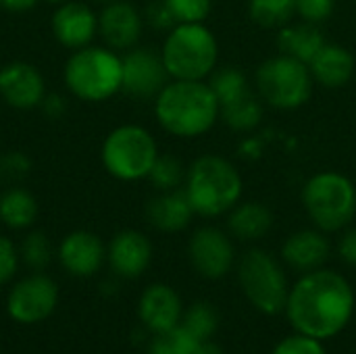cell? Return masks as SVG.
Here are the masks:
<instances>
[{
  "mask_svg": "<svg viewBox=\"0 0 356 354\" xmlns=\"http://www.w3.org/2000/svg\"><path fill=\"white\" fill-rule=\"evenodd\" d=\"M142 323L154 332V334H165L173 328L179 325L184 309L177 292L165 284H154L144 290L138 307Z\"/></svg>",
  "mask_w": 356,
  "mask_h": 354,
  "instance_id": "obj_17",
  "label": "cell"
},
{
  "mask_svg": "<svg viewBox=\"0 0 356 354\" xmlns=\"http://www.w3.org/2000/svg\"><path fill=\"white\" fill-rule=\"evenodd\" d=\"M355 311V292L336 271L315 269L305 273L290 290L286 315L298 334L327 340L338 336Z\"/></svg>",
  "mask_w": 356,
  "mask_h": 354,
  "instance_id": "obj_1",
  "label": "cell"
},
{
  "mask_svg": "<svg viewBox=\"0 0 356 354\" xmlns=\"http://www.w3.org/2000/svg\"><path fill=\"white\" fill-rule=\"evenodd\" d=\"M40 106H44V113H46L48 117L56 119V117H60L63 111H65V100H63L58 94H48V96H44V100H42Z\"/></svg>",
  "mask_w": 356,
  "mask_h": 354,
  "instance_id": "obj_39",
  "label": "cell"
},
{
  "mask_svg": "<svg viewBox=\"0 0 356 354\" xmlns=\"http://www.w3.org/2000/svg\"><path fill=\"white\" fill-rule=\"evenodd\" d=\"M184 192L200 217L229 213L242 198L244 182L234 163L219 154L198 156L186 171Z\"/></svg>",
  "mask_w": 356,
  "mask_h": 354,
  "instance_id": "obj_3",
  "label": "cell"
},
{
  "mask_svg": "<svg viewBox=\"0 0 356 354\" xmlns=\"http://www.w3.org/2000/svg\"><path fill=\"white\" fill-rule=\"evenodd\" d=\"M23 261L33 269H44L50 261V242L42 232H33L23 240L21 246Z\"/></svg>",
  "mask_w": 356,
  "mask_h": 354,
  "instance_id": "obj_32",
  "label": "cell"
},
{
  "mask_svg": "<svg viewBox=\"0 0 356 354\" xmlns=\"http://www.w3.org/2000/svg\"><path fill=\"white\" fill-rule=\"evenodd\" d=\"M336 0H296V15L313 25L327 21L334 15Z\"/></svg>",
  "mask_w": 356,
  "mask_h": 354,
  "instance_id": "obj_33",
  "label": "cell"
},
{
  "mask_svg": "<svg viewBox=\"0 0 356 354\" xmlns=\"http://www.w3.org/2000/svg\"><path fill=\"white\" fill-rule=\"evenodd\" d=\"M31 169V161L23 152H6L0 156V175L8 182L25 177Z\"/></svg>",
  "mask_w": 356,
  "mask_h": 354,
  "instance_id": "obj_35",
  "label": "cell"
},
{
  "mask_svg": "<svg viewBox=\"0 0 356 354\" xmlns=\"http://www.w3.org/2000/svg\"><path fill=\"white\" fill-rule=\"evenodd\" d=\"M194 209L184 190H169L161 196H154L146 207V217L152 227L165 234L181 232L190 225Z\"/></svg>",
  "mask_w": 356,
  "mask_h": 354,
  "instance_id": "obj_21",
  "label": "cell"
},
{
  "mask_svg": "<svg viewBox=\"0 0 356 354\" xmlns=\"http://www.w3.org/2000/svg\"><path fill=\"white\" fill-rule=\"evenodd\" d=\"M221 119L234 131H250L263 119V102L254 90L221 104Z\"/></svg>",
  "mask_w": 356,
  "mask_h": 354,
  "instance_id": "obj_25",
  "label": "cell"
},
{
  "mask_svg": "<svg viewBox=\"0 0 356 354\" xmlns=\"http://www.w3.org/2000/svg\"><path fill=\"white\" fill-rule=\"evenodd\" d=\"M198 344L200 342L188 330L177 325L165 334H156L148 354H196Z\"/></svg>",
  "mask_w": 356,
  "mask_h": 354,
  "instance_id": "obj_30",
  "label": "cell"
},
{
  "mask_svg": "<svg viewBox=\"0 0 356 354\" xmlns=\"http://www.w3.org/2000/svg\"><path fill=\"white\" fill-rule=\"evenodd\" d=\"M325 46V35L319 29V25L313 23H298L292 25L288 23L286 27L280 29L277 35V48L282 54H288L292 58H298L302 63H311L315 58V54Z\"/></svg>",
  "mask_w": 356,
  "mask_h": 354,
  "instance_id": "obj_23",
  "label": "cell"
},
{
  "mask_svg": "<svg viewBox=\"0 0 356 354\" xmlns=\"http://www.w3.org/2000/svg\"><path fill=\"white\" fill-rule=\"evenodd\" d=\"M302 207L323 234L340 232L356 215V186L338 171L315 173L302 188Z\"/></svg>",
  "mask_w": 356,
  "mask_h": 354,
  "instance_id": "obj_6",
  "label": "cell"
},
{
  "mask_svg": "<svg viewBox=\"0 0 356 354\" xmlns=\"http://www.w3.org/2000/svg\"><path fill=\"white\" fill-rule=\"evenodd\" d=\"M273 354H327L321 340L317 338H311V336H305V334H296V336H290L286 340H282Z\"/></svg>",
  "mask_w": 356,
  "mask_h": 354,
  "instance_id": "obj_34",
  "label": "cell"
},
{
  "mask_svg": "<svg viewBox=\"0 0 356 354\" xmlns=\"http://www.w3.org/2000/svg\"><path fill=\"white\" fill-rule=\"evenodd\" d=\"M313 75L307 63L288 54H275L257 69V92L277 111H296L313 94Z\"/></svg>",
  "mask_w": 356,
  "mask_h": 354,
  "instance_id": "obj_7",
  "label": "cell"
},
{
  "mask_svg": "<svg viewBox=\"0 0 356 354\" xmlns=\"http://www.w3.org/2000/svg\"><path fill=\"white\" fill-rule=\"evenodd\" d=\"M196 354H223V351H221V348H219L215 342H211V340H204V342H200V344H198Z\"/></svg>",
  "mask_w": 356,
  "mask_h": 354,
  "instance_id": "obj_41",
  "label": "cell"
},
{
  "mask_svg": "<svg viewBox=\"0 0 356 354\" xmlns=\"http://www.w3.org/2000/svg\"><path fill=\"white\" fill-rule=\"evenodd\" d=\"M184 330H188L198 342L211 340L213 334L217 332L219 325V315L215 311L213 305L209 303H196L192 305L184 315H181V323Z\"/></svg>",
  "mask_w": 356,
  "mask_h": 354,
  "instance_id": "obj_27",
  "label": "cell"
},
{
  "mask_svg": "<svg viewBox=\"0 0 356 354\" xmlns=\"http://www.w3.org/2000/svg\"><path fill=\"white\" fill-rule=\"evenodd\" d=\"M309 69L317 83H321L323 88L336 90V88L346 86L353 79L356 69L355 54L340 44L325 42V46L309 63Z\"/></svg>",
  "mask_w": 356,
  "mask_h": 354,
  "instance_id": "obj_20",
  "label": "cell"
},
{
  "mask_svg": "<svg viewBox=\"0 0 356 354\" xmlns=\"http://www.w3.org/2000/svg\"><path fill=\"white\" fill-rule=\"evenodd\" d=\"M154 115L171 136L198 138L221 119V106L213 88L202 79H173L156 94Z\"/></svg>",
  "mask_w": 356,
  "mask_h": 354,
  "instance_id": "obj_2",
  "label": "cell"
},
{
  "mask_svg": "<svg viewBox=\"0 0 356 354\" xmlns=\"http://www.w3.org/2000/svg\"><path fill=\"white\" fill-rule=\"evenodd\" d=\"M238 282L246 298L261 313L277 315L286 311L290 296L288 277L282 265L267 250L252 248L240 259Z\"/></svg>",
  "mask_w": 356,
  "mask_h": 354,
  "instance_id": "obj_9",
  "label": "cell"
},
{
  "mask_svg": "<svg viewBox=\"0 0 356 354\" xmlns=\"http://www.w3.org/2000/svg\"><path fill=\"white\" fill-rule=\"evenodd\" d=\"M65 86L86 102H102L115 96L123 83V61L113 48H77L65 65Z\"/></svg>",
  "mask_w": 356,
  "mask_h": 354,
  "instance_id": "obj_4",
  "label": "cell"
},
{
  "mask_svg": "<svg viewBox=\"0 0 356 354\" xmlns=\"http://www.w3.org/2000/svg\"><path fill=\"white\" fill-rule=\"evenodd\" d=\"M144 19L140 10L125 0H111L98 15V31L113 50H129L142 35Z\"/></svg>",
  "mask_w": 356,
  "mask_h": 354,
  "instance_id": "obj_14",
  "label": "cell"
},
{
  "mask_svg": "<svg viewBox=\"0 0 356 354\" xmlns=\"http://www.w3.org/2000/svg\"><path fill=\"white\" fill-rule=\"evenodd\" d=\"M0 96L13 108H35L46 96L44 77L29 63H8L0 69Z\"/></svg>",
  "mask_w": 356,
  "mask_h": 354,
  "instance_id": "obj_13",
  "label": "cell"
},
{
  "mask_svg": "<svg viewBox=\"0 0 356 354\" xmlns=\"http://www.w3.org/2000/svg\"><path fill=\"white\" fill-rule=\"evenodd\" d=\"M38 4V0H0V6L6 8V10H13V13H23V10H29Z\"/></svg>",
  "mask_w": 356,
  "mask_h": 354,
  "instance_id": "obj_40",
  "label": "cell"
},
{
  "mask_svg": "<svg viewBox=\"0 0 356 354\" xmlns=\"http://www.w3.org/2000/svg\"><path fill=\"white\" fill-rule=\"evenodd\" d=\"M38 217L35 198L23 188H10L0 196V221L10 230H25Z\"/></svg>",
  "mask_w": 356,
  "mask_h": 354,
  "instance_id": "obj_24",
  "label": "cell"
},
{
  "mask_svg": "<svg viewBox=\"0 0 356 354\" xmlns=\"http://www.w3.org/2000/svg\"><path fill=\"white\" fill-rule=\"evenodd\" d=\"M330 240L321 230H300L292 234L282 246V259L288 267L300 273L321 269L330 259Z\"/></svg>",
  "mask_w": 356,
  "mask_h": 354,
  "instance_id": "obj_19",
  "label": "cell"
},
{
  "mask_svg": "<svg viewBox=\"0 0 356 354\" xmlns=\"http://www.w3.org/2000/svg\"><path fill=\"white\" fill-rule=\"evenodd\" d=\"M338 252H340V257H342V261L346 265L356 267V227L342 234L340 244H338Z\"/></svg>",
  "mask_w": 356,
  "mask_h": 354,
  "instance_id": "obj_38",
  "label": "cell"
},
{
  "mask_svg": "<svg viewBox=\"0 0 356 354\" xmlns=\"http://www.w3.org/2000/svg\"><path fill=\"white\" fill-rule=\"evenodd\" d=\"M161 56L169 77L204 79L217 67L219 44L204 23H177L169 29Z\"/></svg>",
  "mask_w": 356,
  "mask_h": 354,
  "instance_id": "obj_5",
  "label": "cell"
},
{
  "mask_svg": "<svg viewBox=\"0 0 356 354\" xmlns=\"http://www.w3.org/2000/svg\"><path fill=\"white\" fill-rule=\"evenodd\" d=\"M175 23H204L211 13V0H165Z\"/></svg>",
  "mask_w": 356,
  "mask_h": 354,
  "instance_id": "obj_31",
  "label": "cell"
},
{
  "mask_svg": "<svg viewBox=\"0 0 356 354\" xmlns=\"http://www.w3.org/2000/svg\"><path fill=\"white\" fill-rule=\"evenodd\" d=\"M192 267L207 280H221L236 261V250L227 234L217 227H200L188 244Z\"/></svg>",
  "mask_w": 356,
  "mask_h": 354,
  "instance_id": "obj_11",
  "label": "cell"
},
{
  "mask_svg": "<svg viewBox=\"0 0 356 354\" xmlns=\"http://www.w3.org/2000/svg\"><path fill=\"white\" fill-rule=\"evenodd\" d=\"M17 265H19V257H17L15 244L8 238L0 236V286L6 284L15 275Z\"/></svg>",
  "mask_w": 356,
  "mask_h": 354,
  "instance_id": "obj_36",
  "label": "cell"
},
{
  "mask_svg": "<svg viewBox=\"0 0 356 354\" xmlns=\"http://www.w3.org/2000/svg\"><path fill=\"white\" fill-rule=\"evenodd\" d=\"M156 156V140L140 125H121L113 129L102 144V165L121 182H138L148 177Z\"/></svg>",
  "mask_w": 356,
  "mask_h": 354,
  "instance_id": "obj_8",
  "label": "cell"
},
{
  "mask_svg": "<svg viewBox=\"0 0 356 354\" xmlns=\"http://www.w3.org/2000/svg\"><path fill=\"white\" fill-rule=\"evenodd\" d=\"M104 246L100 238L92 232H73L58 246V259L63 267L77 277L94 275L104 261Z\"/></svg>",
  "mask_w": 356,
  "mask_h": 354,
  "instance_id": "obj_18",
  "label": "cell"
},
{
  "mask_svg": "<svg viewBox=\"0 0 356 354\" xmlns=\"http://www.w3.org/2000/svg\"><path fill=\"white\" fill-rule=\"evenodd\" d=\"M227 227L232 236L244 242H254L265 238L273 227V213L263 202H238L229 211Z\"/></svg>",
  "mask_w": 356,
  "mask_h": 354,
  "instance_id": "obj_22",
  "label": "cell"
},
{
  "mask_svg": "<svg viewBox=\"0 0 356 354\" xmlns=\"http://www.w3.org/2000/svg\"><path fill=\"white\" fill-rule=\"evenodd\" d=\"M58 303V288L46 275H31L15 284L8 294L6 311L19 323H38L48 319Z\"/></svg>",
  "mask_w": 356,
  "mask_h": 354,
  "instance_id": "obj_10",
  "label": "cell"
},
{
  "mask_svg": "<svg viewBox=\"0 0 356 354\" xmlns=\"http://www.w3.org/2000/svg\"><path fill=\"white\" fill-rule=\"evenodd\" d=\"M148 179L152 182V186L161 192H169V190H177L181 186V182H186V171L184 165L179 163V159L171 156V154H159Z\"/></svg>",
  "mask_w": 356,
  "mask_h": 354,
  "instance_id": "obj_29",
  "label": "cell"
},
{
  "mask_svg": "<svg viewBox=\"0 0 356 354\" xmlns=\"http://www.w3.org/2000/svg\"><path fill=\"white\" fill-rule=\"evenodd\" d=\"M146 19L152 27L156 29H171L175 27V19L171 15V10L167 8L165 0H154L148 8H146Z\"/></svg>",
  "mask_w": 356,
  "mask_h": 354,
  "instance_id": "obj_37",
  "label": "cell"
},
{
  "mask_svg": "<svg viewBox=\"0 0 356 354\" xmlns=\"http://www.w3.org/2000/svg\"><path fill=\"white\" fill-rule=\"evenodd\" d=\"M123 61V83L121 90L136 98H156V94L167 86V69L163 56L150 48H134Z\"/></svg>",
  "mask_w": 356,
  "mask_h": 354,
  "instance_id": "obj_12",
  "label": "cell"
},
{
  "mask_svg": "<svg viewBox=\"0 0 356 354\" xmlns=\"http://www.w3.org/2000/svg\"><path fill=\"white\" fill-rule=\"evenodd\" d=\"M94 2H102V4H106V2H111V0H94Z\"/></svg>",
  "mask_w": 356,
  "mask_h": 354,
  "instance_id": "obj_43",
  "label": "cell"
},
{
  "mask_svg": "<svg viewBox=\"0 0 356 354\" xmlns=\"http://www.w3.org/2000/svg\"><path fill=\"white\" fill-rule=\"evenodd\" d=\"M48 4H56V6H60L63 2H67V0H46Z\"/></svg>",
  "mask_w": 356,
  "mask_h": 354,
  "instance_id": "obj_42",
  "label": "cell"
},
{
  "mask_svg": "<svg viewBox=\"0 0 356 354\" xmlns=\"http://www.w3.org/2000/svg\"><path fill=\"white\" fill-rule=\"evenodd\" d=\"M211 75L213 77H211L209 86L215 92V96L219 100V106L252 90L246 75L238 67H221V69L213 71Z\"/></svg>",
  "mask_w": 356,
  "mask_h": 354,
  "instance_id": "obj_28",
  "label": "cell"
},
{
  "mask_svg": "<svg viewBox=\"0 0 356 354\" xmlns=\"http://www.w3.org/2000/svg\"><path fill=\"white\" fill-rule=\"evenodd\" d=\"M250 19L265 29H282L296 15V0H248Z\"/></svg>",
  "mask_w": 356,
  "mask_h": 354,
  "instance_id": "obj_26",
  "label": "cell"
},
{
  "mask_svg": "<svg viewBox=\"0 0 356 354\" xmlns=\"http://www.w3.org/2000/svg\"><path fill=\"white\" fill-rule=\"evenodd\" d=\"M52 31L63 46L77 50L94 40L98 31V17L88 4L67 0L56 6L52 15Z\"/></svg>",
  "mask_w": 356,
  "mask_h": 354,
  "instance_id": "obj_15",
  "label": "cell"
},
{
  "mask_svg": "<svg viewBox=\"0 0 356 354\" xmlns=\"http://www.w3.org/2000/svg\"><path fill=\"white\" fill-rule=\"evenodd\" d=\"M106 257L117 275L134 280L148 269L152 259V244L144 234L125 230L111 240Z\"/></svg>",
  "mask_w": 356,
  "mask_h": 354,
  "instance_id": "obj_16",
  "label": "cell"
}]
</instances>
